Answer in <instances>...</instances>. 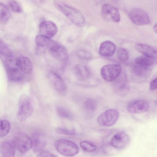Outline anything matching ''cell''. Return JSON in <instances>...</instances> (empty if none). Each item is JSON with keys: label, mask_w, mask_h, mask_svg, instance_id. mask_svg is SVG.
<instances>
[{"label": "cell", "mask_w": 157, "mask_h": 157, "mask_svg": "<svg viewBox=\"0 0 157 157\" xmlns=\"http://www.w3.org/2000/svg\"><path fill=\"white\" fill-rule=\"evenodd\" d=\"M33 150L35 152H39L43 150L46 145V141L42 134L35 132L32 136L31 138Z\"/></svg>", "instance_id": "obj_17"}, {"label": "cell", "mask_w": 157, "mask_h": 157, "mask_svg": "<svg viewBox=\"0 0 157 157\" xmlns=\"http://www.w3.org/2000/svg\"><path fill=\"white\" fill-rule=\"evenodd\" d=\"M56 151L60 154L66 156H73L77 154L79 149L74 142L65 139L56 140L54 143Z\"/></svg>", "instance_id": "obj_2"}, {"label": "cell", "mask_w": 157, "mask_h": 157, "mask_svg": "<svg viewBox=\"0 0 157 157\" xmlns=\"http://www.w3.org/2000/svg\"><path fill=\"white\" fill-rule=\"evenodd\" d=\"M33 3L36 4H39L41 3L43 1V0H30Z\"/></svg>", "instance_id": "obj_36"}, {"label": "cell", "mask_w": 157, "mask_h": 157, "mask_svg": "<svg viewBox=\"0 0 157 157\" xmlns=\"http://www.w3.org/2000/svg\"><path fill=\"white\" fill-rule=\"evenodd\" d=\"M117 54L118 59L122 62L127 61L129 58V54L125 48L119 47L117 50Z\"/></svg>", "instance_id": "obj_30"}, {"label": "cell", "mask_w": 157, "mask_h": 157, "mask_svg": "<svg viewBox=\"0 0 157 157\" xmlns=\"http://www.w3.org/2000/svg\"><path fill=\"white\" fill-rule=\"evenodd\" d=\"M49 50L51 55L56 59L64 63L67 61L68 58L67 52L63 46L57 43Z\"/></svg>", "instance_id": "obj_14"}, {"label": "cell", "mask_w": 157, "mask_h": 157, "mask_svg": "<svg viewBox=\"0 0 157 157\" xmlns=\"http://www.w3.org/2000/svg\"><path fill=\"white\" fill-rule=\"evenodd\" d=\"M33 109L31 100L28 95L23 94L19 99L17 118L20 121H25L32 115Z\"/></svg>", "instance_id": "obj_3"}, {"label": "cell", "mask_w": 157, "mask_h": 157, "mask_svg": "<svg viewBox=\"0 0 157 157\" xmlns=\"http://www.w3.org/2000/svg\"><path fill=\"white\" fill-rule=\"evenodd\" d=\"M56 132L58 134L67 135H75V131L73 129H69L65 128H58L56 130Z\"/></svg>", "instance_id": "obj_32"}, {"label": "cell", "mask_w": 157, "mask_h": 157, "mask_svg": "<svg viewBox=\"0 0 157 157\" xmlns=\"http://www.w3.org/2000/svg\"><path fill=\"white\" fill-rule=\"evenodd\" d=\"M75 72L78 78L82 80L87 79L90 75V72L88 68L82 65H77L75 67Z\"/></svg>", "instance_id": "obj_23"}, {"label": "cell", "mask_w": 157, "mask_h": 157, "mask_svg": "<svg viewBox=\"0 0 157 157\" xmlns=\"http://www.w3.org/2000/svg\"><path fill=\"white\" fill-rule=\"evenodd\" d=\"M149 88L151 90H154L157 89V77L151 82Z\"/></svg>", "instance_id": "obj_35"}, {"label": "cell", "mask_w": 157, "mask_h": 157, "mask_svg": "<svg viewBox=\"0 0 157 157\" xmlns=\"http://www.w3.org/2000/svg\"><path fill=\"white\" fill-rule=\"evenodd\" d=\"M134 47L137 51L144 56L153 58H157V49L150 45L137 43Z\"/></svg>", "instance_id": "obj_18"}, {"label": "cell", "mask_w": 157, "mask_h": 157, "mask_svg": "<svg viewBox=\"0 0 157 157\" xmlns=\"http://www.w3.org/2000/svg\"><path fill=\"white\" fill-rule=\"evenodd\" d=\"M12 142L15 147L22 154L26 152L32 147L31 139L24 132L16 133L13 138Z\"/></svg>", "instance_id": "obj_4"}, {"label": "cell", "mask_w": 157, "mask_h": 157, "mask_svg": "<svg viewBox=\"0 0 157 157\" xmlns=\"http://www.w3.org/2000/svg\"><path fill=\"white\" fill-rule=\"evenodd\" d=\"M17 67L25 74H30L33 69V65L31 60L27 57L25 56L18 57L16 60Z\"/></svg>", "instance_id": "obj_16"}, {"label": "cell", "mask_w": 157, "mask_h": 157, "mask_svg": "<svg viewBox=\"0 0 157 157\" xmlns=\"http://www.w3.org/2000/svg\"><path fill=\"white\" fill-rule=\"evenodd\" d=\"M39 29L41 35L49 38L53 37L58 31L56 25L49 21H42L39 25Z\"/></svg>", "instance_id": "obj_11"}, {"label": "cell", "mask_w": 157, "mask_h": 157, "mask_svg": "<svg viewBox=\"0 0 157 157\" xmlns=\"http://www.w3.org/2000/svg\"><path fill=\"white\" fill-rule=\"evenodd\" d=\"M38 157H56V156L48 151H44L39 154Z\"/></svg>", "instance_id": "obj_34"}, {"label": "cell", "mask_w": 157, "mask_h": 157, "mask_svg": "<svg viewBox=\"0 0 157 157\" xmlns=\"http://www.w3.org/2000/svg\"><path fill=\"white\" fill-rule=\"evenodd\" d=\"M119 116V113L117 110L111 109L101 113L97 118V121L101 126H111L117 122Z\"/></svg>", "instance_id": "obj_5"}, {"label": "cell", "mask_w": 157, "mask_h": 157, "mask_svg": "<svg viewBox=\"0 0 157 157\" xmlns=\"http://www.w3.org/2000/svg\"><path fill=\"white\" fill-rule=\"evenodd\" d=\"M122 70V67L119 64L107 65L102 67L101 74L104 80L107 82H112L119 76Z\"/></svg>", "instance_id": "obj_7"}, {"label": "cell", "mask_w": 157, "mask_h": 157, "mask_svg": "<svg viewBox=\"0 0 157 157\" xmlns=\"http://www.w3.org/2000/svg\"><path fill=\"white\" fill-rule=\"evenodd\" d=\"M37 53H42L46 49H49L57 43L54 41L41 35H38L35 37Z\"/></svg>", "instance_id": "obj_13"}, {"label": "cell", "mask_w": 157, "mask_h": 157, "mask_svg": "<svg viewBox=\"0 0 157 157\" xmlns=\"http://www.w3.org/2000/svg\"><path fill=\"white\" fill-rule=\"evenodd\" d=\"M134 62L136 64L148 67L152 65L154 63L155 60L154 58L144 55L136 58Z\"/></svg>", "instance_id": "obj_24"}, {"label": "cell", "mask_w": 157, "mask_h": 157, "mask_svg": "<svg viewBox=\"0 0 157 157\" xmlns=\"http://www.w3.org/2000/svg\"><path fill=\"white\" fill-rule=\"evenodd\" d=\"M132 72L136 79L143 80L147 78L149 76L151 71L147 67L135 64L132 67Z\"/></svg>", "instance_id": "obj_20"}, {"label": "cell", "mask_w": 157, "mask_h": 157, "mask_svg": "<svg viewBox=\"0 0 157 157\" xmlns=\"http://www.w3.org/2000/svg\"><path fill=\"white\" fill-rule=\"evenodd\" d=\"M129 16L132 22L137 25H146L151 23L149 17L147 13L140 8L132 9L129 12Z\"/></svg>", "instance_id": "obj_6"}, {"label": "cell", "mask_w": 157, "mask_h": 157, "mask_svg": "<svg viewBox=\"0 0 157 157\" xmlns=\"http://www.w3.org/2000/svg\"><path fill=\"white\" fill-rule=\"evenodd\" d=\"M56 112L59 116L62 118L68 120H71L72 118V115L71 112L63 107L57 106Z\"/></svg>", "instance_id": "obj_26"}, {"label": "cell", "mask_w": 157, "mask_h": 157, "mask_svg": "<svg viewBox=\"0 0 157 157\" xmlns=\"http://www.w3.org/2000/svg\"><path fill=\"white\" fill-rule=\"evenodd\" d=\"M84 106L86 110L89 112H92L97 109V103L95 100L90 98L87 99L85 101Z\"/></svg>", "instance_id": "obj_28"}, {"label": "cell", "mask_w": 157, "mask_h": 157, "mask_svg": "<svg viewBox=\"0 0 157 157\" xmlns=\"http://www.w3.org/2000/svg\"><path fill=\"white\" fill-rule=\"evenodd\" d=\"M79 56L82 59H89L91 57V55L89 52L85 50H80L78 52Z\"/></svg>", "instance_id": "obj_33"}, {"label": "cell", "mask_w": 157, "mask_h": 157, "mask_svg": "<svg viewBox=\"0 0 157 157\" xmlns=\"http://www.w3.org/2000/svg\"><path fill=\"white\" fill-rule=\"evenodd\" d=\"M8 5L9 7L13 12L21 13L22 11L21 7L20 4L14 0H9L8 1Z\"/></svg>", "instance_id": "obj_31"}, {"label": "cell", "mask_w": 157, "mask_h": 157, "mask_svg": "<svg viewBox=\"0 0 157 157\" xmlns=\"http://www.w3.org/2000/svg\"><path fill=\"white\" fill-rule=\"evenodd\" d=\"M156 104H157V100H156Z\"/></svg>", "instance_id": "obj_38"}, {"label": "cell", "mask_w": 157, "mask_h": 157, "mask_svg": "<svg viewBox=\"0 0 157 157\" xmlns=\"http://www.w3.org/2000/svg\"><path fill=\"white\" fill-rule=\"evenodd\" d=\"M7 75L9 79L13 82L21 81L23 78L22 71L15 66L6 68Z\"/></svg>", "instance_id": "obj_21"}, {"label": "cell", "mask_w": 157, "mask_h": 157, "mask_svg": "<svg viewBox=\"0 0 157 157\" xmlns=\"http://www.w3.org/2000/svg\"><path fill=\"white\" fill-rule=\"evenodd\" d=\"M0 56L5 68L15 66L14 59L12 52L8 46L0 40Z\"/></svg>", "instance_id": "obj_10"}, {"label": "cell", "mask_w": 157, "mask_h": 157, "mask_svg": "<svg viewBox=\"0 0 157 157\" xmlns=\"http://www.w3.org/2000/svg\"><path fill=\"white\" fill-rule=\"evenodd\" d=\"M156 63H157V60H156Z\"/></svg>", "instance_id": "obj_39"}, {"label": "cell", "mask_w": 157, "mask_h": 157, "mask_svg": "<svg viewBox=\"0 0 157 157\" xmlns=\"http://www.w3.org/2000/svg\"><path fill=\"white\" fill-rule=\"evenodd\" d=\"M53 3L55 7L74 24L79 27L85 25V18L78 10L59 0H55Z\"/></svg>", "instance_id": "obj_1"}, {"label": "cell", "mask_w": 157, "mask_h": 157, "mask_svg": "<svg viewBox=\"0 0 157 157\" xmlns=\"http://www.w3.org/2000/svg\"><path fill=\"white\" fill-rule=\"evenodd\" d=\"M49 80L56 90L59 93L64 94L66 91V85L61 77L54 72H50L48 75Z\"/></svg>", "instance_id": "obj_15"}, {"label": "cell", "mask_w": 157, "mask_h": 157, "mask_svg": "<svg viewBox=\"0 0 157 157\" xmlns=\"http://www.w3.org/2000/svg\"><path fill=\"white\" fill-rule=\"evenodd\" d=\"M15 146L9 141H4L1 143L0 153L3 157H14L15 154Z\"/></svg>", "instance_id": "obj_22"}, {"label": "cell", "mask_w": 157, "mask_h": 157, "mask_svg": "<svg viewBox=\"0 0 157 157\" xmlns=\"http://www.w3.org/2000/svg\"><path fill=\"white\" fill-rule=\"evenodd\" d=\"M81 148L86 152H93L96 150L97 147L95 145L87 141H82L80 144Z\"/></svg>", "instance_id": "obj_29"}, {"label": "cell", "mask_w": 157, "mask_h": 157, "mask_svg": "<svg viewBox=\"0 0 157 157\" xmlns=\"http://www.w3.org/2000/svg\"><path fill=\"white\" fill-rule=\"evenodd\" d=\"M101 13L103 17L106 20L116 23H118L120 21L118 9L111 5L104 4L101 7Z\"/></svg>", "instance_id": "obj_9"}, {"label": "cell", "mask_w": 157, "mask_h": 157, "mask_svg": "<svg viewBox=\"0 0 157 157\" xmlns=\"http://www.w3.org/2000/svg\"><path fill=\"white\" fill-rule=\"evenodd\" d=\"M116 49V46L113 43L110 41H105L101 44L99 52L102 56L109 57L114 55Z\"/></svg>", "instance_id": "obj_19"}, {"label": "cell", "mask_w": 157, "mask_h": 157, "mask_svg": "<svg viewBox=\"0 0 157 157\" xmlns=\"http://www.w3.org/2000/svg\"><path fill=\"white\" fill-rule=\"evenodd\" d=\"M10 128V124L7 120L0 121V136L3 137L6 135L9 132Z\"/></svg>", "instance_id": "obj_27"}, {"label": "cell", "mask_w": 157, "mask_h": 157, "mask_svg": "<svg viewBox=\"0 0 157 157\" xmlns=\"http://www.w3.org/2000/svg\"><path fill=\"white\" fill-rule=\"evenodd\" d=\"M148 101L144 99H136L130 101L128 103L127 109L130 113H140L147 111L149 109Z\"/></svg>", "instance_id": "obj_8"}, {"label": "cell", "mask_w": 157, "mask_h": 157, "mask_svg": "<svg viewBox=\"0 0 157 157\" xmlns=\"http://www.w3.org/2000/svg\"><path fill=\"white\" fill-rule=\"evenodd\" d=\"M0 20L2 22H6L9 19L11 14L8 8L2 3L0 6Z\"/></svg>", "instance_id": "obj_25"}, {"label": "cell", "mask_w": 157, "mask_h": 157, "mask_svg": "<svg viewBox=\"0 0 157 157\" xmlns=\"http://www.w3.org/2000/svg\"><path fill=\"white\" fill-rule=\"evenodd\" d=\"M129 141V138L127 134L124 132H119L113 136L110 143L113 147L121 149L125 147Z\"/></svg>", "instance_id": "obj_12"}, {"label": "cell", "mask_w": 157, "mask_h": 157, "mask_svg": "<svg viewBox=\"0 0 157 157\" xmlns=\"http://www.w3.org/2000/svg\"><path fill=\"white\" fill-rule=\"evenodd\" d=\"M153 29L154 31L157 34V23L154 25Z\"/></svg>", "instance_id": "obj_37"}]
</instances>
